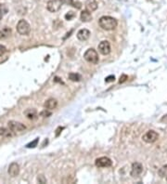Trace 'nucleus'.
<instances>
[{"label":"nucleus","mask_w":167,"mask_h":184,"mask_svg":"<svg viewBox=\"0 0 167 184\" xmlns=\"http://www.w3.org/2000/svg\"><path fill=\"white\" fill-rule=\"evenodd\" d=\"M98 24L103 30L111 31L117 27L118 23H117V21L114 18H112L111 16H102L101 18L98 20Z\"/></svg>","instance_id":"obj_1"},{"label":"nucleus","mask_w":167,"mask_h":184,"mask_svg":"<svg viewBox=\"0 0 167 184\" xmlns=\"http://www.w3.org/2000/svg\"><path fill=\"white\" fill-rule=\"evenodd\" d=\"M84 59H85L87 62L92 63V64H97L99 60L97 50L94 48H88L87 51L84 53Z\"/></svg>","instance_id":"obj_2"},{"label":"nucleus","mask_w":167,"mask_h":184,"mask_svg":"<svg viewBox=\"0 0 167 184\" xmlns=\"http://www.w3.org/2000/svg\"><path fill=\"white\" fill-rule=\"evenodd\" d=\"M17 32L21 36H28L31 32V26L25 20H20L17 24Z\"/></svg>","instance_id":"obj_3"},{"label":"nucleus","mask_w":167,"mask_h":184,"mask_svg":"<svg viewBox=\"0 0 167 184\" xmlns=\"http://www.w3.org/2000/svg\"><path fill=\"white\" fill-rule=\"evenodd\" d=\"M63 5L62 0H49L46 4V9L49 12H58Z\"/></svg>","instance_id":"obj_4"},{"label":"nucleus","mask_w":167,"mask_h":184,"mask_svg":"<svg viewBox=\"0 0 167 184\" xmlns=\"http://www.w3.org/2000/svg\"><path fill=\"white\" fill-rule=\"evenodd\" d=\"M159 138V134L154 130H148L142 136V140L147 143H153Z\"/></svg>","instance_id":"obj_5"},{"label":"nucleus","mask_w":167,"mask_h":184,"mask_svg":"<svg viewBox=\"0 0 167 184\" xmlns=\"http://www.w3.org/2000/svg\"><path fill=\"white\" fill-rule=\"evenodd\" d=\"M143 172V165L140 164V163H134L132 165V167H131V172H130V175L133 177V178H138L141 173Z\"/></svg>","instance_id":"obj_6"},{"label":"nucleus","mask_w":167,"mask_h":184,"mask_svg":"<svg viewBox=\"0 0 167 184\" xmlns=\"http://www.w3.org/2000/svg\"><path fill=\"white\" fill-rule=\"evenodd\" d=\"M8 127L12 132H22L26 129V127L23 124L17 121H9L8 123Z\"/></svg>","instance_id":"obj_7"},{"label":"nucleus","mask_w":167,"mask_h":184,"mask_svg":"<svg viewBox=\"0 0 167 184\" xmlns=\"http://www.w3.org/2000/svg\"><path fill=\"white\" fill-rule=\"evenodd\" d=\"M98 51L101 53L102 55H109L111 53V44L109 41L107 40H104V41H101L99 44H98Z\"/></svg>","instance_id":"obj_8"},{"label":"nucleus","mask_w":167,"mask_h":184,"mask_svg":"<svg viewBox=\"0 0 167 184\" xmlns=\"http://www.w3.org/2000/svg\"><path fill=\"white\" fill-rule=\"evenodd\" d=\"M95 165L97 167H109L112 165V161L109 157L103 156V157L97 158L95 162Z\"/></svg>","instance_id":"obj_9"},{"label":"nucleus","mask_w":167,"mask_h":184,"mask_svg":"<svg viewBox=\"0 0 167 184\" xmlns=\"http://www.w3.org/2000/svg\"><path fill=\"white\" fill-rule=\"evenodd\" d=\"M8 172H9V176L12 177V178H15V177L18 176L19 173H20V165H19V164H17L15 162L11 163L9 165V166Z\"/></svg>","instance_id":"obj_10"},{"label":"nucleus","mask_w":167,"mask_h":184,"mask_svg":"<svg viewBox=\"0 0 167 184\" xmlns=\"http://www.w3.org/2000/svg\"><path fill=\"white\" fill-rule=\"evenodd\" d=\"M78 40L80 41H87L89 37H90V31L87 29H81L77 32V35H76Z\"/></svg>","instance_id":"obj_11"},{"label":"nucleus","mask_w":167,"mask_h":184,"mask_svg":"<svg viewBox=\"0 0 167 184\" xmlns=\"http://www.w3.org/2000/svg\"><path fill=\"white\" fill-rule=\"evenodd\" d=\"M44 106H45V108L47 109V110H53V109L57 108V106H58V102H57L55 99H48L46 102H45Z\"/></svg>","instance_id":"obj_12"},{"label":"nucleus","mask_w":167,"mask_h":184,"mask_svg":"<svg viewBox=\"0 0 167 184\" xmlns=\"http://www.w3.org/2000/svg\"><path fill=\"white\" fill-rule=\"evenodd\" d=\"M80 19L82 22L84 23H87V22H90L92 20V15L91 13L88 11V10H83L81 12V15H80Z\"/></svg>","instance_id":"obj_13"},{"label":"nucleus","mask_w":167,"mask_h":184,"mask_svg":"<svg viewBox=\"0 0 167 184\" xmlns=\"http://www.w3.org/2000/svg\"><path fill=\"white\" fill-rule=\"evenodd\" d=\"M11 35V29L9 27H4L0 30V40L7 39Z\"/></svg>","instance_id":"obj_14"},{"label":"nucleus","mask_w":167,"mask_h":184,"mask_svg":"<svg viewBox=\"0 0 167 184\" xmlns=\"http://www.w3.org/2000/svg\"><path fill=\"white\" fill-rule=\"evenodd\" d=\"M86 9L89 12L95 11L97 9V3L95 1V0H87L86 3Z\"/></svg>","instance_id":"obj_15"},{"label":"nucleus","mask_w":167,"mask_h":184,"mask_svg":"<svg viewBox=\"0 0 167 184\" xmlns=\"http://www.w3.org/2000/svg\"><path fill=\"white\" fill-rule=\"evenodd\" d=\"M24 114L26 115V117L28 119H36L37 116V112L36 109H27L24 112Z\"/></svg>","instance_id":"obj_16"},{"label":"nucleus","mask_w":167,"mask_h":184,"mask_svg":"<svg viewBox=\"0 0 167 184\" xmlns=\"http://www.w3.org/2000/svg\"><path fill=\"white\" fill-rule=\"evenodd\" d=\"M0 136H2L4 138H11L13 136V134H12V131L9 128L1 127V128H0Z\"/></svg>","instance_id":"obj_17"},{"label":"nucleus","mask_w":167,"mask_h":184,"mask_svg":"<svg viewBox=\"0 0 167 184\" xmlns=\"http://www.w3.org/2000/svg\"><path fill=\"white\" fill-rule=\"evenodd\" d=\"M69 79L73 81V82H79L81 80V75L79 74L72 73V74L69 75Z\"/></svg>","instance_id":"obj_18"},{"label":"nucleus","mask_w":167,"mask_h":184,"mask_svg":"<svg viewBox=\"0 0 167 184\" xmlns=\"http://www.w3.org/2000/svg\"><path fill=\"white\" fill-rule=\"evenodd\" d=\"M74 17H75V13L73 11H70V12H68L65 15V19L67 21H71V20H73L74 18Z\"/></svg>","instance_id":"obj_19"},{"label":"nucleus","mask_w":167,"mask_h":184,"mask_svg":"<svg viewBox=\"0 0 167 184\" xmlns=\"http://www.w3.org/2000/svg\"><path fill=\"white\" fill-rule=\"evenodd\" d=\"M159 174H160L161 177H164V176L167 175V165H164V166L162 167V168L159 170Z\"/></svg>","instance_id":"obj_20"},{"label":"nucleus","mask_w":167,"mask_h":184,"mask_svg":"<svg viewBox=\"0 0 167 184\" xmlns=\"http://www.w3.org/2000/svg\"><path fill=\"white\" fill-rule=\"evenodd\" d=\"M38 141H39V139H38V138H36V139L35 141H32V142L28 143V144L26 145V147H27V148H35L36 146H37Z\"/></svg>","instance_id":"obj_21"},{"label":"nucleus","mask_w":167,"mask_h":184,"mask_svg":"<svg viewBox=\"0 0 167 184\" xmlns=\"http://www.w3.org/2000/svg\"><path fill=\"white\" fill-rule=\"evenodd\" d=\"M7 52V47L3 45H0V57L3 56Z\"/></svg>","instance_id":"obj_22"},{"label":"nucleus","mask_w":167,"mask_h":184,"mask_svg":"<svg viewBox=\"0 0 167 184\" xmlns=\"http://www.w3.org/2000/svg\"><path fill=\"white\" fill-rule=\"evenodd\" d=\"M40 115H41V116H44V117H48V116L51 115V113L48 112V110H47V109H46L45 111H43V112L40 113Z\"/></svg>","instance_id":"obj_23"},{"label":"nucleus","mask_w":167,"mask_h":184,"mask_svg":"<svg viewBox=\"0 0 167 184\" xmlns=\"http://www.w3.org/2000/svg\"><path fill=\"white\" fill-rule=\"evenodd\" d=\"M62 3L65 5H70V6L74 7V3H73V0H62Z\"/></svg>","instance_id":"obj_24"},{"label":"nucleus","mask_w":167,"mask_h":184,"mask_svg":"<svg viewBox=\"0 0 167 184\" xmlns=\"http://www.w3.org/2000/svg\"><path fill=\"white\" fill-rule=\"evenodd\" d=\"M114 80H115V76L114 75H109L108 77H106L105 82L106 83H111V82H113Z\"/></svg>","instance_id":"obj_25"},{"label":"nucleus","mask_w":167,"mask_h":184,"mask_svg":"<svg viewBox=\"0 0 167 184\" xmlns=\"http://www.w3.org/2000/svg\"><path fill=\"white\" fill-rule=\"evenodd\" d=\"M127 79H128V76H127L126 75H121V77H120L119 83H120V84H122V83L125 82V81H126Z\"/></svg>","instance_id":"obj_26"},{"label":"nucleus","mask_w":167,"mask_h":184,"mask_svg":"<svg viewBox=\"0 0 167 184\" xmlns=\"http://www.w3.org/2000/svg\"><path fill=\"white\" fill-rule=\"evenodd\" d=\"M38 181L41 182V183H45V182H46V179H44L43 176H39V178H38Z\"/></svg>","instance_id":"obj_27"},{"label":"nucleus","mask_w":167,"mask_h":184,"mask_svg":"<svg viewBox=\"0 0 167 184\" xmlns=\"http://www.w3.org/2000/svg\"><path fill=\"white\" fill-rule=\"evenodd\" d=\"M62 129H63V127H60L57 129V131H58V132H57V134H56V136H59V134H60V130H62Z\"/></svg>","instance_id":"obj_28"},{"label":"nucleus","mask_w":167,"mask_h":184,"mask_svg":"<svg viewBox=\"0 0 167 184\" xmlns=\"http://www.w3.org/2000/svg\"><path fill=\"white\" fill-rule=\"evenodd\" d=\"M2 19V13H1V11H0V20Z\"/></svg>","instance_id":"obj_29"},{"label":"nucleus","mask_w":167,"mask_h":184,"mask_svg":"<svg viewBox=\"0 0 167 184\" xmlns=\"http://www.w3.org/2000/svg\"><path fill=\"white\" fill-rule=\"evenodd\" d=\"M166 181H167V175H166Z\"/></svg>","instance_id":"obj_30"}]
</instances>
